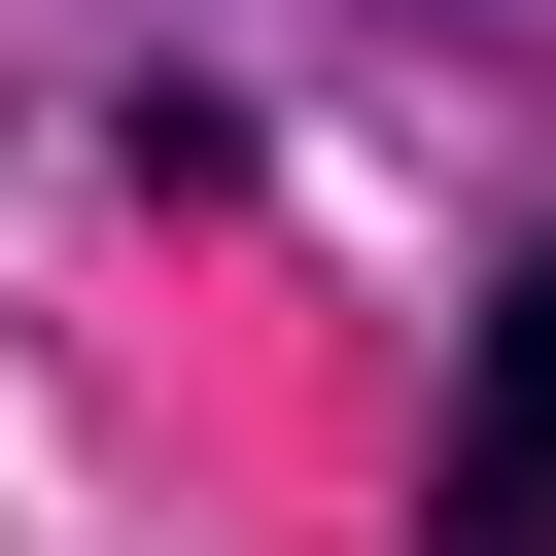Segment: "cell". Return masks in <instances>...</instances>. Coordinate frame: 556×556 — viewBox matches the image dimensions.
<instances>
[{
	"label": "cell",
	"mask_w": 556,
	"mask_h": 556,
	"mask_svg": "<svg viewBox=\"0 0 556 556\" xmlns=\"http://www.w3.org/2000/svg\"><path fill=\"white\" fill-rule=\"evenodd\" d=\"M452 486H486V521H556V278L486 313V452H452Z\"/></svg>",
	"instance_id": "6da1fadb"
}]
</instances>
